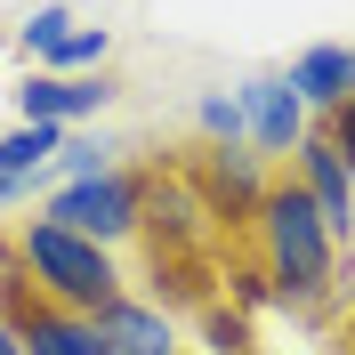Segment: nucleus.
<instances>
[{"mask_svg": "<svg viewBox=\"0 0 355 355\" xmlns=\"http://www.w3.org/2000/svg\"><path fill=\"white\" fill-rule=\"evenodd\" d=\"M57 154H65V130H49V121H17V130L0 137V202H24V194H33V178H41Z\"/></svg>", "mask_w": 355, "mask_h": 355, "instance_id": "9b49d317", "label": "nucleus"}, {"mask_svg": "<svg viewBox=\"0 0 355 355\" xmlns=\"http://www.w3.org/2000/svg\"><path fill=\"white\" fill-rule=\"evenodd\" d=\"M202 331H210V355H250V323L234 307H218V299L202 307Z\"/></svg>", "mask_w": 355, "mask_h": 355, "instance_id": "2eb2a0df", "label": "nucleus"}, {"mask_svg": "<svg viewBox=\"0 0 355 355\" xmlns=\"http://www.w3.org/2000/svg\"><path fill=\"white\" fill-rule=\"evenodd\" d=\"M65 33H73V8L65 0H49V8H33V17H24V57H57V49H65Z\"/></svg>", "mask_w": 355, "mask_h": 355, "instance_id": "ddd939ff", "label": "nucleus"}, {"mask_svg": "<svg viewBox=\"0 0 355 355\" xmlns=\"http://www.w3.org/2000/svg\"><path fill=\"white\" fill-rule=\"evenodd\" d=\"M105 57H113V33H105V24H73V33H65V49L49 57V73H65V81H73V73L105 65Z\"/></svg>", "mask_w": 355, "mask_h": 355, "instance_id": "f8f14e48", "label": "nucleus"}, {"mask_svg": "<svg viewBox=\"0 0 355 355\" xmlns=\"http://www.w3.org/2000/svg\"><path fill=\"white\" fill-rule=\"evenodd\" d=\"M0 275H17V234H0Z\"/></svg>", "mask_w": 355, "mask_h": 355, "instance_id": "a211bd4d", "label": "nucleus"}, {"mask_svg": "<svg viewBox=\"0 0 355 355\" xmlns=\"http://www.w3.org/2000/svg\"><path fill=\"white\" fill-rule=\"evenodd\" d=\"M0 355H24V339H17V331H8V323H0Z\"/></svg>", "mask_w": 355, "mask_h": 355, "instance_id": "6ab92c4d", "label": "nucleus"}, {"mask_svg": "<svg viewBox=\"0 0 355 355\" xmlns=\"http://www.w3.org/2000/svg\"><path fill=\"white\" fill-rule=\"evenodd\" d=\"M243 121H250V146L259 154H299L307 146V105H299V89H291V73H259V81H243Z\"/></svg>", "mask_w": 355, "mask_h": 355, "instance_id": "423d86ee", "label": "nucleus"}, {"mask_svg": "<svg viewBox=\"0 0 355 355\" xmlns=\"http://www.w3.org/2000/svg\"><path fill=\"white\" fill-rule=\"evenodd\" d=\"M291 178L307 186V202L323 210V226L347 243V234H355V178H347V162L331 154V137H323V130H307V146L291 154Z\"/></svg>", "mask_w": 355, "mask_h": 355, "instance_id": "0eeeda50", "label": "nucleus"}, {"mask_svg": "<svg viewBox=\"0 0 355 355\" xmlns=\"http://www.w3.org/2000/svg\"><path fill=\"white\" fill-rule=\"evenodd\" d=\"M0 323L24 339V355H113L105 339H97V323L73 307H57V299H41L33 291V275H0Z\"/></svg>", "mask_w": 355, "mask_h": 355, "instance_id": "20e7f679", "label": "nucleus"}, {"mask_svg": "<svg viewBox=\"0 0 355 355\" xmlns=\"http://www.w3.org/2000/svg\"><path fill=\"white\" fill-rule=\"evenodd\" d=\"M17 266L33 275L41 299H57V307H73V315H105L113 299H121L113 250L105 243H81V234H65V226H49V218H24L17 226Z\"/></svg>", "mask_w": 355, "mask_h": 355, "instance_id": "f03ea898", "label": "nucleus"}, {"mask_svg": "<svg viewBox=\"0 0 355 355\" xmlns=\"http://www.w3.org/2000/svg\"><path fill=\"white\" fill-rule=\"evenodd\" d=\"M291 89H299V105L339 113V105L355 97V49H347V41H315V49H299V57H291Z\"/></svg>", "mask_w": 355, "mask_h": 355, "instance_id": "9d476101", "label": "nucleus"}, {"mask_svg": "<svg viewBox=\"0 0 355 355\" xmlns=\"http://www.w3.org/2000/svg\"><path fill=\"white\" fill-rule=\"evenodd\" d=\"M57 170H65V186H73V178H105L113 162H105V146H81V137H65V154H57Z\"/></svg>", "mask_w": 355, "mask_h": 355, "instance_id": "dca6fc26", "label": "nucleus"}, {"mask_svg": "<svg viewBox=\"0 0 355 355\" xmlns=\"http://www.w3.org/2000/svg\"><path fill=\"white\" fill-rule=\"evenodd\" d=\"M113 105V81L105 73H33V81L17 89V113L24 121H49V130H65V121H81V113H105Z\"/></svg>", "mask_w": 355, "mask_h": 355, "instance_id": "6e6552de", "label": "nucleus"}, {"mask_svg": "<svg viewBox=\"0 0 355 355\" xmlns=\"http://www.w3.org/2000/svg\"><path fill=\"white\" fill-rule=\"evenodd\" d=\"M146 202H154V170H105V178H73L49 194V226H65L81 243H121L146 226Z\"/></svg>", "mask_w": 355, "mask_h": 355, "instance_id": "7ed1b4c3", "label": "nucleus"}, {"mask_svg": "<svg viewBox=\"0 0 355 355\" xmlns=\"http://www.w3.org/2000/svg\"><path fill=\"white\" fill-rule=\"evenodd\" d=\"M89 323H97V339H105L113 355H186L178 347V323L162 307H146V299H130V291H121L105 315H89Z\"/></svg>", "mask_w": 355, "mask_h": 355, "instance_id": "1a4fd4ad", "label": "nucleus"}, {"mask_svg": "<svg viewBox=\"0 0 355 355\" xmlns=\"http://www.w3.org/2000/svg\"><path fill=\"white\" fill-rule=\"evenodd\" d=\"M266 186H275V178H259V162L234 154V146H202V162H194V194L210 202L218 226H250L259 202H266Z\"/></svg>", "mask_w": 355, "mask_h": 355, "instance_id": "39448f33", "label": "nucleus"}, {"mask_svg": "<svg viewBox=\"0 0 355 355\" xmlns=\"http://www.w3.org/2000/svg\"><path fill=\"white\" fill-rule=\"evenodd\" d=\"M315 130L331 137V154L347 162V178H355V97H347V105H339V113H323V121H315Z\"/></svg>", "mask_w": 355, "mask_h": 355, "instance_id": "f3484780", "label": "nucleus"}, {"mask_svg": "<svg viewBox=\"0 0 355 355\" xmlns=\"http://www.w3.org/2000/svg\"><path fill=\"white\" fill-rule=\"evenodd\" d=\"M194 121H202V137H210V146H234V137H250V121H243V97H218V89H210V97L194 105Z\"/></svg>", "mask_w": 355, "mask_h": 355, "instance_id": "4468645a", "label": "nucleus"}, {"mask_svg": "<svg viewBox=\"0 0 355 355\" xmlns=\"http://www.w3.org/2000/svg\"><path fill=\"white\" fill-rule=\"evenodd\" d=\"M250 243H259V266L275 283V307H315L331 291V266H339V234L323 226V210L307 202L299 178H275L250 218Z\"/></svg>", "mask_w": 355, "mask_h": 355, "instance_id": "f257e3e1", "label": "nucleus"}]
</instances>
